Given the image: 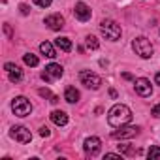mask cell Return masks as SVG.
I'll use <instances>...</instances> for the list:
<instances>
[{
  "mask_svg": "<svg viewBox=\"0 0 160 160\" xmlns=\"http://www.w3.org/2000/svg\"><path fill=\"white\" fill-rule=\"evenodd\" d=\"M19 10H21V13H23V15H28V12H30L27 4H21V6H19Z\"/></svg>",
  "mask_w": 160,
  "mask_h": 160,
  "instance_id": "cell-27",
  "label": "cell"
},
{
  "mask_svg": "<svg viewBox=\"0 0 160 160\" xmlns=\"http://www.w3.org/2000/svg\"><path fill=\"white\" fill-rule=\"evenodd\" d=\"M64 100L70 102V104H75V102L79 100V91H77L75 87H66V91H64Z\"/></svg>",
  "mask_w": 160,
  "mask_h": 160,
  "instance_id": "cell-14",
  "label": "cell"
},
{
  "mask_svg": "<svg viewBox=\"0 0 160 160\" xmlns=\"http://www.w3.org/2000/svg\"><path fill=\"white\" fill-rule=\"evenodd\" d=\"M32 2H34L36 6H40V8H49L53 0H32Z\"/></svg>",
  "mask_w": 160,
  "mask_h": 160,
  "instance_id": "cell-22",
  "label": "cell"
},
{
  "mask_svg": "<svg viewBox=\"0 0 160 160\" xmlns=\"http://www.w3.org/2000/svg\"><path fill=\"white\" fill-rule=\"evenodd\" d=\"M51 121H53L57 126H66V124H68V115H66L64 111H60V109H55V111L51 113Z\"/></svg>",
  "mask_w": 160,
  "mask_h": 160,
  "instance_id": "cell-13",
  "label": "cell"
},
{
  "mask_svg": "<svg viewBox=\"0 0 160 160\" xmlns=\"http://www.w3.org/2000/svg\"><path fill=\"white\" fill-rule=\"evenodd\" d=\"M83 149H85V152H87L89 156H96V154L100 152V149H102V141H100V138H96V136L87 138L85 143H83Z\"/></svg>",
  "mask_w": 160,
  "mask_h": 160,
  "instance_id": "cell-9",
  "label": "cell"
},
{
  "mask_svg": "<svg viewBox=\"0 0 160 160\" xmlns=\"http://www.w3.org/2000/svg\"><path fill=\"white\" fill-rule=\"evenodd\" d=\"M130 121H132V111L124 104H115L108 113V122L113 128H121V126L128 124Z\"/></svg>",
  "mask_w": 160,
  "mask_h": 160,
  "instance_id": "cell-1",
  "label": "cell"
},
{
  "mask_svg": "<svg viewBox=\"0 0 160 160\" xmlns=\"http://www.w3.org/2000/svg\"><path fill=\"white\" fill-rule=\"evenodd\" d=\"M62 73H64L62 66H60V64L51 62V64H47V66H45V70L42 72V79H43L45 83H53V81H57V79H60V77H62Z\"/></svg>",
  "mask_w": 160,
  "mask_h": 160,
  "instance_id": "cell-5",
  "label": "cell"
},
{
  "mask_svg": "<svg viewBox=\"0 0 160 160\" xmlns=\"http://www.w3.org/2000/svg\"><path fill=\"white\" fill-rule=\"evenodd\" d=\"M158 2H160V0H158Z\"/></svg>",
  "mask_w": 160,
  "mask_h": 160,
  "instance_id": "cell-30",
  "label": "cell"
},
{
  "mask_svg": "<svg viewBox=\"0 0 160 160\" xmlns=\"http://www.w3.org/2000/svg\"><path fill=\"white\" fill-rule=\"evenodd\" d=\"M151 113H152V117H160V104H158V106H154Z\"/></svg>",
  "mask_w": 160,
  "mask_h": 160,
  "instance_id": "cell-28",
  "label": "cell"
},
{
  "mask_svg": "<svg viewBox=\"0 0 160 160\" xmlns=\"http://www.w3.org/2000/svg\"><path fill=\"white\" fill-rule=\"evenodd\" d=\"M154 81H156V85H160V72L154 75Z\"/></svg>",
  "mask_w": 160,
  "mask_h": 160,
  "instance_id": "cell-29",
  "label": "cell"
},
{
  "mask_svg": "<svg viewBox=\"0 0 160 160\" xmlns=\"http://www.w3.org/2000/svg\"><path fill=\"white\" fill-rule=\"evenodd\" d=\"M106 158H111V160H122V152H121V154H115V152H106Z\"/></svg>",
  "mask_w": 160,
  "mask_h": 160,
  "instance_id": "cell-24",
  "label": "cell"
},
{
  "mask_svg": "<svg viewBox=\"0 0 160 160\" xmlns=\"http://www.w3.org/2000/svg\"><path fill=\"white\" fill-rule=\"evenodd\" d=\"M132 47H134V51H136V55H139L141 58H151L152 57V45H151V42L147 40V38H136L134 42H132Z\"/></svg>",
  "mask_w": 160,
  "mask_h": 160,
  "instance_id": "cell-4",
  "label": "cell"
},
{
  "mask_svg": "<svg viewBox=\"0 0 160 160\" xmlns=\"http://www.w3.org/2000/svg\"><path fill=\"white\" fill-rule=\"evenodd\" d=\"M12 109L17 117H27L32 113V104L25 98V96H17L13 102H12Z\"/></svg>",
  "mask_w": 160,
  "mask_h": 160,
  "instance_id": "cell-6",
  "label": "cell"
},
{
  "mask_svg": "<svg viewBox=\"0 0 160 160\" xmlns=\"http://www.w3.org/2000/svg\"><path fill=\"white\" fill-rule=\"evenodd\" d=\"M23 60H25V64H27V66H38V62H40V60H38V57H36V55H32V53H27V55L23 57Z\"/></svg>",
  "mask_w": 160,
  "mask_h": 160,
  "instance_id": "cell-19",
  "label": "cell"
},
{
  "mask_svg": "<svg viewBox=\"0 0 160 160\" xmlns=\"http://www.w3.org/2000/svg\"><path fill=\"white\" fill-rule=\"evenodd\" d=\"M73 13H75V17L81 21V23H85V21H89L91 19V8L85 4V2H77L75 4V8H73Z\"/></svg>",
  "mask_w": 160,
  "mask_h": 160,
  "instance_id": "cell-11",
  "label": "cell"
},
{
  "mask_svg": "<svg viewBox=\"0 0 160 160\" xmlns=\"http://www.w3.org/2000/svg\"><path fill=\"white\" fill-rule=\"evenodd\" d=\"M10 136H12L15 141H19V143H30V141H32V134H30V130L25 128V126H13V128L10 130Z\"/></svg>",
  "mask_w": 160,
  "mask_h": 160,
  "instance_id": "cell-7",
  "label": "cell"
},
{
  "mask_svg": "<svg viewBox=\"0 0 160 160\" xmlns=\"http://www.w3.org/2000/svg\"><path fill=\"white\" fill-rule=\"evenodd\" d=\"M15 68H17V66H15L13 62H6V64H4V70H6V72H12V70H15Z\"/></svg>",
  "mask_w": 160,
  "mask_h": 160,
  "instance_id": "cell-26",
  "label": "cell"
},
{
  "mask_svg": "<svg viewBox=\"0 0 160 160\" xmlns=\"http://www.w3.org/2000/svg\"><path fill=\"white\" fill-rule=\"evenodd\" d=\"M40 51H42L45 57H49V58H55V57H57V51H55L53 43H49V42H43V43H40Z\"/></svg>",
  "mask_w": 160,
  "mask_h": 160,
  "instance_id": "cell-15",
  "label": "cell"
},
{
  "mask_svg": "<svg viewBox=\"0 0 160 160\" xmlns=\"http://www.w3.org/2000/svg\"><path fill=\"white\" fill-rule=\"evenodd\" d=\"M85 43H87V47H89V49H92V51L100 47V43H98V40H96L94 36H87V38H85Z\"/></svg>",
  "mask_w": 160,
  "mask_h": 160,
  "instance_id": "cell-20",
  "label": "cell"
},
{
  "mask_svg": "<svg viewBox=\"0 0 160 160\" xmlns=\"http://www.w3.org/2000/svg\"><path fill=\"white\" fill-rule=\"evenodd\" d=\"M49 134H51V132H49L47 126H42V128H40V136H42V138H49Z\"/></svg>",
  "mask_w": 160,
  "mask_h": 160,
  "instance_id": "cell-25",
  "label": "cell"
},
{
  "mask_svg": "<svg viewBox=\"0 0 160 160\" xmlns=\"http://www.w3.org/2000/svg\"><path fill=\"white\" fill-rule=\"evenodd\" d=\"M100 32L104 34L106 40H111V42H117L121 38V27L113 19H104L100 23Z\"/></svg>",
  "mask_w": 160,
  "mask_h": 160,
  "instance_id": "cell-2",
  "label": "cell"
},
{
  "mask_svg": "<svg viewBox=\"0 0 160 160\" xmlns=\"http://www.w3.org/2000/svg\"><path fill=\"white\" fill-rule=\"evenodd\" d=\"M38 92H40V96H43V98H49V102H51V104H57V102H58V98H57V96H55V94H53L49 89H40Z\"/></svg>",
  "mask_w": 160,
  "mask_h": 160,
  "instance_id": "cell-18",
  "label": "cell"
},
{
  "mask_svg": "<svg viewBox=\"0 0 160 160\" xmlns=\"http://www.w3.org/2000/svg\"><path fill=\"white\" fill-rule=\"evenodd\" d=\"M55 45H57L60 51H66V53L72 51V42H70L68 38H57V40H55Z\"/></svg>",
  "mask_w": 160,
  "mask_h": 160,
  "instance_id": "cell-16",
  "label": "cell"
},
{
  "mask_svg": "<svg viewBox=\"0 0 160 160\" xmlns=\"http://www.w3.org/2000/svg\"><path fill=\"white\" fill-rule=\"evenodd\" d=\"M119 151H121V152H124V154H134V151H132L128 145H119Z\"/></svg>",
  "mask_w": 160,
  "mask_h": 160,
  "instance_id": "cell-23",
  "label": "cell"
},
{
  "mask_svg": "<svg viewBox=\"0 0 160 160\" xmlns=\"http://www.w3.org/2000/svg\"><path fill=\"white\" fill-rule=\"evenodd\" d=\"M45 25H47L49 30H60L64 27V19H62L60 13H51V15L45 17Z\"/></svg>",
  "mask_w": 160,
  "mask_h": 160,
  "instance_id": "cell-12",
  "label": "cell"
},
{
  "mask_svg": "<svg viewBox=\"0 0 160 160\" xmlns=\"http://www.w3.org/2000/svg\"><path fill=\"white\" fill-rule=\"evenodd\" d=\"M139 132V128L138 126H121V130H115L113 134H111V138L113 139H128V138H134L136 134Z\"/></svg>",
  "mask_w": 160,
  "mask_h": 160,
  "instance_id": "cell-10",
  "label": "cell"
},
{
  "mask_svg": "<svg viewBox=\"0 0 160 160\" xmlns=\"http://www.w3.org/2000/svg\"><path fill=\"white\" fill-rule=\"evenodd\" d=\"M79 81H81V85H85L87 89L96 91V89H100V85H102V77L96 75V73L91 72V70H81V72H79Z\"/></svg>",
  "mask_w": 160,
  "mask_h": 160,
  "instance_id": "cell-3",
  "label": "cell"
},
{
  "mask_svg": "<svg viewBox=\"0 0 160 160\" xmlns=\"http://www.w3.org/2000/svg\"><path fill=\"white\" fill-rule=\"evenodd\" d=\"M147 156L152 160V158H160V147H151L147 151Z\"/></svg>",
  "mask_w": 160,
  "mask_h": 160,
  "instance_id": "cell-21",
  "label": "cell"
},
{
  "mask_svg": "<svg viewBox=\"0 0 160 160\" xmlns=\"http://www.w3.org/2000/svg\"><path fill=\"white\" fill-rule=\"evenodd\" d=\"M134 89H136V92H138L139 96H143V98H147V96L152 94V85H151L149 79H145V77L136 79V81H134Z\"/></svg>",
  "mask_w": 160,
  "mask_h": 160,
  "instance_id": "cell-8",
  "label": "cell"
},
{
  "mask_svg": "<svg viewBox=\"0 0 160 160\" xmlns=\"http://www.w3.org/2000/svg\"><path fill=\"white\" fill-rule=\"evenodd\" d=\"M8 75H10V81H12V83H17V81H21V79H23V72L19 70V66H17L15 70L8 72Z\"/></svg>",
  "mask_w": 160,
  "mask_h": 160,
  "instance_id": "cell-17",
  "label": "cell"
}]
</instances>
